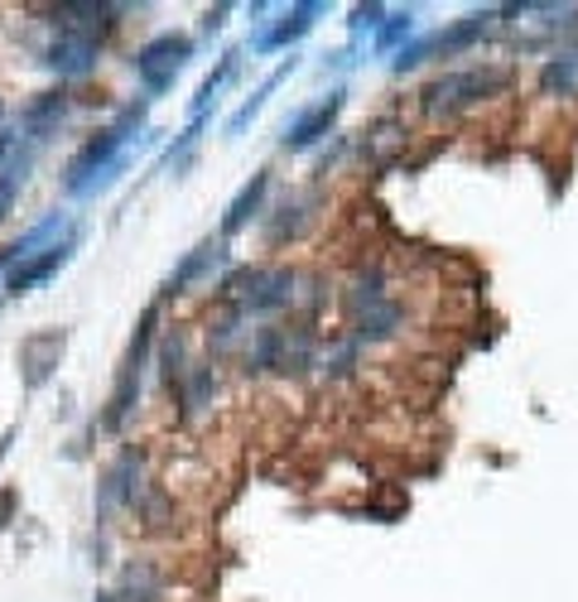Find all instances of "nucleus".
I'll return each instance as SVG.
<instances>
[{"instance_id": "nucleus-1", "label": "nucleus", "mask_w": 578, "mask_h": 602, "mask_svg": "<svg viewBox=\"0 0 578 602\" xmlns=\"http://www.w3.org/2000/svg\"><path fill=\"white\" fill-rule=\"evenodd\" d=\"M506 87L502 68H472V73H454V77H438L434 87H424V111L430 116H454L462 107H472L478 97Z\"/></svg>"}, {"instance_id": "nucleus-2", "label": "nucleus", "mask_w": 578, "mask_h": 602, "mask_svg": "<svg viewBox=\"0 0 578 602\" xmlns=\"http://www.w3.org/2000/svg\"><path fill=\"white\" fill-rule=\"evenodd\" d=\"M193 44L183 39V34H159V39H149L141 53H135V77L149 87V92H165L173 83V73H179L183 63H189Z\"/></svg>"}, {"instance_id": "nucleus-3", "label": "nucleus", "mask_w": 578, "mask_h": 602, "mask_svg": "<svg viewBox=\"0 0 578 602\" xmlns=\"http://www.w3.org/2000/svg\"><path fill=\"white\" fill-rule=\"evenodd\" d=\"M227 294L237 299L241 309L265 314V309H280V304L294 299V275L289 270H241L237 280L227 285Z\"/></svg>"}, {"instance_id": "nucleus-4", "label": "nucleus", "mask_w": 578, "mask_h": 602, "mask_svg": "<svg viewBox=\"0 0 578 602\" xmlns=\"http://www.w3.org/2000/svg\"><path fill=\"white\" fill-rule=\"evenodd\" d=\"M135 121H141V111H131L121 125H111V131H101L97 141H92V145L83 149V155L73 159V169H68V183H73V189H87V173H92V169H101V165H107V159L116 155V149H121L125 131H131Z\"/></svg>"}, {"instance_id": "nucleus-5", "label": "nucleus", "mask_w": 578, "mask_h": 602, "mask_svg": "<svg viewBox=\"0 0 578 602\" xmlns=\"http://www.w3.org/2000/svg\"><path fill=\"white\" fill-rule=\"evenodd\" d=\"M49 63L58 68V73H68V77H83L87 68L97 63V44L77 39V34H58L53 49H49Z\"/></svg>"}, {"instance_id": "nucleus-6", "label": "nucleus", "mask_w": 578, "mask_h": 602, "mask_svg": "<svg viewBox=\"0 0 578 602\" xmlns=\"http://www.w3.org/2000/svg\"><path fill=\"white\" fill-rule=\"evenodd\" d=\"M342 107V92H333V97H323L314 111H304L294 125H289V145H314L318 135H328V125H333V116H338Z\"/></svg>"}, {"instance_id": "nucleus-7", "label": "nucleus", "mask_w": 578, "mask_h": 602, "mask_svg": "<svg viewBox=\"0 0 578 602\" xmlns=\"http://www.w3.org/2000/svg\"><path fill=\"white\" fill-rule=\"evenodd\" d=\"M63 111H68L63 92H44L39 101H29V111H25V131L34 135V141H49V131H53L58 121H63Z\"/></svg>"}, {"instance_id": "nucleus-8", "label": "nucleus", "mask_w": 578, "mask_h": 602, "mask_svg": "<svg viewBox=\"0 0 578 602\" xmlns=\"http://www.w3.org/2000/svg\"><path fill=\"white\" fill-rule=\"evenodd\" d=\"M63 261H68V241H63V246H49L39 261L20 265V270L5 280V289H10V294H20V289H29L34 280H44V275H49V270H58V265H63Z\"/></svg>"}, {"instance_id": "nucleus-9", "label": "nucleus", "mask_w": 578, "mask_h": 602, "mask_svg": "<svg viewBox=\"0 0 578 602\" xmlns=\"http://www.w3.org/2000/svg\"><path fill=\"white\" fill-rule=\"evenodd\" d=\"M545 92H559V97H574L578 92V53H564V58H550L545 73H540Z\"/></svg>"}, {"instance_id": "nucleus-10", "label": "nucleus", "mask_w": 578, "mask_h": 602, "mask_svg": "<svg viewBox=\"0 0 578 602\" xmlns=\"http://www.w3.org/2000/svg\"><path fill=\"white\" fill-rule=\"evenodd\" d=\"M265 183H270V179H265V173H256V183H251V189L241 193L237 203H231V213H227V231H237V227L246 222V217L261 207V193H265Z\"/></svg>"}, {"instance_id": "nucleus-11", "label": "nucleus", "mask_w": 578, "mask_h": 602, "mask_svg": "<svg viewBox=\"0 0 578 602\" xmlns=\"http://www.w3.org/2000/svg\"><path fill=\"white\" fill-rule=\"evenodd\" d=\"M314 15H318V5H299L294 15H289L285 25L270 34V39H265V49H275V44H285V39H294V34H304L309 25H314Z\"/></svg>"}, {"instance_id": "nucleus-12", "label": "nucleus", "mask_w": 578, "mask_h": 602, "mask_svg": "<svg viewBox=\"0 0 578 602\" xmlns=\"http://www.w3.org/2000/svg\"><path fill=\"white\" fill-rule=\"evenodd\" d=\"M15 141H20V125H15V116H10L5 101H0V159L15 149Z\"/></svg>"}, {"instance_id": "nucleus-13", "label": "nucleus", "mask_w": 578, "mask_h": 602, "mask_svg": "<svg viewBox=\"0 0 578 602\" xmlns=\"http://www.w3.org/2000/svg\"><path fill=\"white\" fill-rule=\"evenodd\" d=\"M15 193H20V173H0V222L10 217V207H15Z\"/></svg>"}]
</instances>
